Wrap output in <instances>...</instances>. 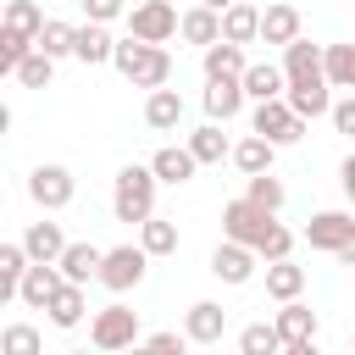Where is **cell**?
I'll use <instances>...</instances> for the list:
<instances>
[{
	"label": "cell",
	"instance_id": "17",
	"mask_svg": "<svg viewBox=\"0 0 355 355\" xmlns=\"http://www.w3.org/2000/svg\"><path fill=\"white\" fill-rule=\"evenodd\" d=\"M283 72H288V83L294 78H322L327 72V50L311 44V39H294V44H283Z\"/></svg>",
	"mask_w": 355,
	"mask_h": 355
},
{
	"label": "cell",
	"instance_id": "34",
	"mask_svg": "<svg viewBox=\"0 0 355 355\" xmlns=\"http://www.w3.org/2000/svg\"><path fill=\"white\" fill-rule=\"evenodd\" d=\"M44 11L33 6V0H6V28H17V33H28V39H39L44 33Z\"/></svg>",
	"mask_w": 355,
	"mask_h": 355
},
{
	"label": "cell",
	"instance_id": "43",
	"mask_svg": "<svg viewBox=\"0 0 355 355\" xmlns=\"http://www.w3.org/2000/svg\"><path fill=\"white\" fill-rule=\"evenodd\" d=\"M144 349H183L189 344V333H150V338H139Z\"/></svg>",
	"mask_w": 355,
	"mask_h": 355
},
{
	"label": "cell",
	"instance_id": "11",
	"mask_svg": "<svg viewBox=\"0 0 355 355\" xmlns=\"http://www.w3.org/2000/svg\"><path fill=\"white\" fill-rule=\"evenodd\" d=\"M255 261H261V255H255L250 244L227 239V233H222V244L211 250V272H216L222 283H250V277H255Z\"/></svg>",
	"mask_w": 355,
	"mask_h": 355
},
{
	"label": "cell",
	"instance_id": "20",
	"mask_svg": "<svg viewBox=\"0 0 355 355\" xmlns=\"http://www.w3.org/2000/svg\"><path fill=\"white\" fill-rule=\"evenodd\" d=\"M189 150L200 155V166H222V161H233V144H227L222 122H200V128L189 133Z\"/></svg>",
	"mask_w": 355,
	"mask_h": 355
},
{
	"label": "cell",
	"instance_id": "22",
	"mask_svg": "<svg viewBox=\"0 0 355 355\" xmlns=\"http://www.w3.org/2000/svg\"><path fill=\"white\" fill-rule=\"evenodd\" d=\"M178 33H183L189 44H200V50H205V44H216V39H222V11H216V6H189Z\"/></svg>",
	"mask_w": 355,
	"mask_h": 355
},
{
	"label": "cell",
	"instance_id": "42",
	"mask_svg": "<svg viewBox=\"0 0 355 355\" xmlns=\"http://www.w3.org/2000/svg\"><path fill=\"white\" fill-rule=\"evenodd\" d=\"M83 11H89V22H116V17H128V0H83Z\"/></svg>",
	"mask_w": 355,
	"mask_h": 355
},
{
	"label": "cell",
	"instance_id": "44",
	"mask_svg": "<svg viewBox=\"0 0 355 355\" xmlns=\"http://www.w3.org/2000/svg\"><path fill=\"white\" fill-rule=\"evenodd\" d=\"M333 128L338 133H355V100H338L333 105Z\"/></svg>",
	"mask_w": 355,
	"mask_h": 355
},
{
	"label": "cell",
	"instance_id": "47",
	"mask_svg": "<svg viewBox=\"0 0 355 355\" xmlns=\"http://www.w3.org/2000/svg\"><path fill=\"white\" fill-rule=\"evenodd\" d=\"M200 6H216V11H227V6H233V0H200Z\"/></svg>",
	"mask_w": 355,
	"mask_h": 355
},
{
	"label": "cell",
	"instance_id": "40",
	"mask_svg": "<svg viewBox=\"0 0 355 355\" xmlns=\"http://www.w3.org/2000/svg\"><path fill=\"white\" fill-rule=\"evenodd\" d=\"M33 44H39V39H28V33H17V28H0V67L17 72V61H22Z\"/></svg>",
	"mask_w": 355,
	"mask_h": 355
},
{
	"label": "cell",
	"instance_id": "18",
	"mask_svg": "<svg viewBox=\"0 0 355 355\" xmlns=\"http://www.w3.org/2000/svg\"><path fill=\"white\" fill-rule=\"evenodd\" d=\"M294 39H300V11L288 0L266 6L261 11V44H294Z\"/></svg>",
	"mask_w": 355,
	"mask_h": 355
},
{
	"label": "cell",
	"instance_id": "28",
	"mask_svg": "<svg viewBox=\"0 0 355 355\" xmlns=\"http://www.w3.org/2000/svg\"><path fill=\"white\" fill-rule=\"evenodd\" d=\"M266 294L283 305V300H300L305 294V266H294L288 255L283 261H266Z\"/></svg>",
	"mask_w": 355,
	"mask_h": 355
},
{
	"label": "cell",
	"instance_id": "26",
	"mask_svg": "<svg viewBox=\"0 0 355 355\" xmlns=\"http://www.w3.org/2000/svg\"><path fill=\"white\" fill-rule=\"evenodd\" d=\"M28 266H33L28 244H0V305L22 294V272H28Z\"/></svg>",
	"mask_w": 355,
	"mask_h": 355
},
{
	"label": "cell",
	"instance_id": "7",
	"mask_svg": "<svg viewBox=\"0 0 355 355\" xmlns=\"http://www.w3.org/2000/svg\"><path fill=\"white\" fill-rule=\"evenodd\" d=\"M72 194H78V178L67 172V166H33L28 172V200L39 205V211H67L72 205Z\"/></svg>",
	"mask_w": 355,
	"mask_h": 355
},
{
	"label": "cell",
	"instance_id": "32",
	"mask_svg": "<svg viewBox=\"0 0 355 355\" xmlns=\"http://www.w3.org/2000/svg\"><path fill=\"white\" fill-rule=\"evenodd\" d=\"M50 78H55V55L33 44V50H28L22 61H17V83H22V89H44Z\"/></svg>",
	"mask_w": 355,
	"mask_h": 355
},
{
	"label": "cell",
	"instance_id": "41",
	"mask_svg": "<svg viewBox=\"0 0 355 355\" xmlns=\"http://www.w3.org/2000/svg\"><path fill=\"white\" fill-rule=\"evenodd\" d=\"M288 250H294V233H288V227L277 222V227H272V233L261 239V250H255V255H261V261H283Z\"/></svg>",
	"mask_w": 355,
	"mask_h": 355
},
{
	"label": "cell",
	"instance_id": "1",
	"mask_svg": "<svg viewBox=\"0 0 355 355\" xmlns=\"http://www.w3.org/2000/svg\"><path fill=\"white\" fill-rule=\"evenodd\" d=\"M116 72L133 83V89H161L166 78H172V55H166V44H150V39H116Z\"/></svg>",
	"mask_w": 355,
	"mask_h": 355
},
{
	"label": "cell",
	"instance_id": "27",
	"mask_svg": "<svg viewBox=\"0 0 355 355\" xmlns=\"http://www.w3.org/2000/svg\"><path fill=\"white\" fill-rule=\"evenodd\" d=\"M100 261H105V250H94V244H67L55 266H61L67 283H89V277H100Z\"/></svg>",
	"mask_w": 355,
	"mask_h": 355
},
{
	"label": "cell",
	"instance_id": "2",
	"mask_svg": "<svg viewBox=\"0 0 355 355\" xmlns=\"http://www.w3.org/2000/svg\"><path fill=\"white\" fill-rule=\"evenodd\" d=\"M155 166H122L116 172V189H111V211H116V222H128V227H139L144 216H155Z\"/></svg>",
	"mask_w": 355,
	"mask_h": 355
},
{
	"label": "cell",
	"instance_id": "14",
	"mask_svg": "<svg viewBox=\"0 0 355 355\" xmlns=\"http://www.w3.org/2000/svg\"><path fill=\"white\" fill-rule=\"evenodd\" d=\"M244 111V78H205V116L233 122Z\"/></svg>",
	"mask_w": 355,
	"mask_h": 355
},
{
	"label": "cell",
	"instance_id": "23",
	"mask_svg": "<svg viewBox=\"0 0 355 355\" xmlns=\"http://www.w3.org/2000/svg\"><path fill=\"white\" fill-rule=\"evenodd\" d=\"M72 55H78L83 67H100V61H111V55H116V39L105 33V22H83V28H78Z\"/></svg>",
	"mask_w": 355,
	"mask_h": 355
},
{
	"label": "cell",
	"instance_id": "48",
	"mask_svg": "<svg viewBox=\"0 0 355 355\" xmlns=\"http://www.w3.org/2000/svg\"><path fill=\"white\" fill-rule=\"evenodd\" d=\"M349 344H355V333H349Z\"/></svg>",
	"mask_w": 355,
	"mask_h": 355
},
{
	"label": "cell",
	"instance_id": "19",
	"mask_svg": "<svg viewBox=\"0 0 355 355\" xmlns=\"http://www.w3.org/2000/svg\"><path fill=\"white\" fill-rule=\"evenodd\" d=\"M144 122L155 128V133H172L178 122H183V94L178 89H150V100H144Z\"/></svg>",
	"mask_w": 355,
	"mask_h": 355
},
{
	"label": "cell",
	"instance_id": "29",
	"mask_svg": "<svg viewBox=\"0 0 355 355\" xmlns=\"http://www.w3.org/2000/svg\"><path fill=\"white\" fill-rule=\"evenodd\" d=\"M272 155H277V144L266 139V133H250V139H239L233 144V166L250 178V172H272Z\"/></svg>",
	"mask_w": 355,
	"mask_h": 355
},
{
	"label": "cell",
	"instance_id": "15",
	"mask_svg": "<svg viewBox=\"0 0 355 355\" xmlns=\"http://www.w3.org/2000/svg\"><path fill=\"white\" fill-rule=\"evenodd\" d=\"M150 166H155V178H161V183H172V189H178V183H189V178L200 172V155H194L189 144H161V150L150 155Z\"/></svg>",
	"mask_w": 355,
	"mask_h": 355
},
{
	"label": "cell",
	"instance_id": "31",
	"mask_svg": "<svg viewBox=\"0 0 355 355\" xmlns=\"http://www.w3.org/2000/svg\"><path fill=\"white\" fill-rule=\"evenodd\" d=\"M44 311H50V322H55V327H78V322H83V311H89V305H83V283H61V288L50 294V305H44Z\"/></svg>",
	"mask_w": 355,
	"mask_h": 355
},
{
	"label": "cell",
	"instance_id": "25",
	"mask_svg": "<svg viewBox=\"0 0 355 355\" xmlns=\"http://www.w3.org/2000/svg\"><path fill=\"white\" fill-rule=\"evenodd\" d=\"M244 94H250V100H277V94H288V72L272 67V61H250V72H244Z\"/></svg>",
	"mask_w": 355,
	"mask_h": 355
},
{
	"label": "cell",
	"instance_id": "39",
	"mask_svg": "<svg viewBox=\"0 0 355 355\" xmlns=\"http://www.w3.org/2000/svg\"><path fill=\"white\" fill-rule=\"evenodd\" d=\"M0 355H39V333H33L28 322H11V327L0 333Z\"/></svg>",
	"mask_w": 355,
	"mask_h": 355
},
{
	"label": "cell",
	"instance_id": "46",
	"mask_svg": "<svg viewBox=\"0 0 355 355\" xmlns=\"http://www.w3.org/2000/svg\"><path fill=\"white\" fill-rule=\"evenodd\" d=\"M338 261H344V266L355 272V244H344V250H338Z\"/></svg>",
	"mask_w": 355,
	"mask_h": 355
},
{
	"label": "cell",
	"instance_id": "38",
	"mask_svg": "<svg viewBox=\"0 0 355 355\" xmlns=\"http://www.w3.org/2000/svg\"><path fill=\"white\" fill-rule=\"evenodd\" d=\"M244 194H250V200H261L266 211H277V205L288 200V194H283V183H277L272 172H250V178H244Z\"/></svg>",
	"mask_w": 355,
	"mask_h": 355
},
{
	"label": "cell",
	"instance_id": "5",
	"mask_svg": "<svg viewBox=\"0 0 355 355\" xmlns=\"http://www.w3.org/2000/svg\"><path fill=\"white\" fill-rule=\"evenodd\" d=\"M178 28H183V17L172 11V0H139V6H128V33H133V39L166 44Z\"/></svg>",
	"mask_w": 355,
	"mask_h": 355
},
{
	"label": "cell",
	"instance_id": "16",
	"mask_svg": "<svg viewBox=\"0 0 355 355\" xmlns=\"http://www.w3.org/2000/svg\"><path fill=\"white\" fill-rule=\"evenodd\" d=\"M61 283H67V277H61V266H55V261H33V266L22 272V294H17V300H22V305H33V311H44V305H50V294H55Z\"/></svg>",
	"mask_w": 355,
	"mask_h": 355
},
{
	"label": "cell",
	"instance_id": "8",
	"mask_svg": "<svg viewBox=\"0 0 355 355\" xmlns=\"http://www.w3.org/2000/svg\"><path fill=\"white\" fill-rule=\"evenodd\" d=\"M89 338H94V349H133V344H139V311H128V305L94 311Z\"/></svg>",
	"mask_w": 355,
	"mask_h": 355
},
{
	"label": "cell",
	"instance_id": "13",
	"mask_svg": "<svg viewBox=\"0 0 355 355\" xmlns=\"http://www.w3.org/2000/svg\"><path fill=\"white\" fill-rule=\"evenodd\" d=\"M183 333H189V344H222V333H227V311H222L216 300H194L189 316H183Z\"/></svg>",
	"mask_w": 355,
	"mask_h": 355
},
{
	"label": "cell",
	"instance_id": "35",
	"mask_svg": "<svg viewBox=\"0 0 355 355\" xmlns=\"http://www.w3.org/2000/svg\"><path fill=\"white\" fill-rule=\"evenodd\" d=\"M239 349H244V355H272V349H283L277 322H250V327L239 333Z\"/></svg>",
	"mask_w": 355,
	"mask_h": 355
},
{
	"label": "cell",
	"instance_id": "45",
	"mask_svg": "<svg viewBox=\"0 0 355 355\" xmlns=\"http://www.w3.org/2000/svg\"><path fill=\"white\" fill-rule=\"evenodd\" d=\"M338 183H344V200L355 205V155H344V166H338Z\"/></svg>",
	"mask_w": 355,
	"mask_h": 355
},
{
	"label": "cell",
	"instance_id": "37",
	"mask_svg": "<svg viewBox=\"0 0 355 355\" xmlns=\"http://www.w3.org/2000/svg\"><path fill=\"white\" fill-rule=\"evenodd\" d=\"M72 44H78V28L50 17V22H44V33H39V50H50V55L61 61V55H72Z\"/></svg>",
	"mask_w": 355,
	"mask_h": 355
},
{
	"label": "cell",
	"instance_id": "24",
	"mask_svg": "<svg viewBox=\"0 0 355 355\" xmlns=\"http://www.w3.org/2000/svg\"><path fill=\"white\" fill-rule=\"evenodd\" d=\"M250 72V61H244V44H233V39H216V44H205V78H244Z\"/></svg>",
	"mask_w": 355,
	"mask_h": 355
},
{
	"label": "cell",
	"instance_id": "12",
	"mask_svg": "<svg viewBox=\"0 0 355 355\" xmlns=\"http://www.w3.org/2000/svg\"><path fill=\"white\" fill-rule=\"evenodd\" d=\"M327 89H333V83H327V72H322V78H294L283 100H288L305 122H316V116H333V94H327Z\"/></svg>",
	"mask_w": 355,
	"mask_h": 355
},
{
	"label": "cell",
	"instance_id": "33",
	"mask_svg": "<svg viewBox=\"0 0 355 355\" xmlns=\"http://www.w3.org/2000/svg\"><path fill=\"white\" fill-rule=\"evenodd\" d=\"M139 244H144L150 255H172V250H178V222H166V216H144V222H139Z\"/></svg>",
	"mask_w": 355,
	"mask_h": 355
},
{
	"label": "cell",
	"instance_id": "6",
	"mask_svg": "<svg viewBox=\"0 0 355 355\" xmlns=\"http://www.w3.org/2000/svg\"><path fill=\"white\" fill-rule=\"evenodd\" d=\"M255 133H266L272 144H300L305 139V116L277 94V100H255V122H250Z\"/></svg>",
	"mask_w": 355,
	"mask_h": 355
},
{
	"label": "cell",
	"instance_id": "10",
	"mask_svg": "<svg viewBox=\"0 0 355 355\" xmlns=\"http://www.w3.org/2000/svg\"><path fill=\"white\" fill-rule=\"evenodd\" d=\"M277 333H283V349L311 355V344H316V311L300 305V300H283V311H277Z\"/></svg>",
	"mask_w": 355,
	"mask_h": 355
},
{
	"label": "cell",
	"instance_id": "30",
	"mask_svg": "<svg viewBox=\"0 0 355 355\" xmlns=\"http://www.w3.org/2000/svg\"><path fill=\"white\" fill-rule=\"evenodd\" d=\"M22 244H28V255H33V261H61L67 233H61V222H28Z\"/></svg>",
	"mask_w": 355,
	"mask_h": 355
},
{
	"label": "cell",
	"instance_id": "21",
	"mask_svg": "<svg viewBox=\"0 0 355 355\" xmlns=\"http://www.w3.org/2000/svg\"><path fill=\"white\" fill-rule=\"evenodd\" d=\"M222 39H233V44H255V39H261V11H255L250 0H233V6L222 11Z\"/></svg>",
	"mask_w": 355,
	"mask_h": 355
},
{
	"label": "cell",
	"instance_id": "36",
	"mask_svg": "<svg viewBox=\"0 0 355 355\" xmlns=\"http://www.w3.org/2000/svg\"><path fill=\"white\" fill-rule=\"evenodd\" d=\"M327 83L355 89V44H327Z\"/></svg>",
	"mask_w": 355,
	"mask_h": 355
},
{
	"label": "cell",
	"instance_id": "9",
	"mask_svg": "<svg viewBox=\"0 0 355 355\" xmlns=\"http://www.w3.org/2000/svg\"><path fill=\"white\" fill-rule=\"evenodd\" d=\"M305 244L322 250V255H338L344 244H355V216L349 211H316L305 222Z\"/></svg>",
	"mask_w": 355,
	"mask_h": 355
},
{
	"label": "cell",
	"instance_id": "4",
	"mask_svg": "<svg viewBox=\"0 0 355 355\" xmlns=\"http://www.w3.org/2000/svg\"><path fill=\"white\" fill-rule=\"evenodd\" d=\"M144 266H150V250H144V244H116V250H105V261H100V283H105L111 294H128V288L144 283Z\"/></svg>",
	"mask_w": 355,
	"mask_h": 355
},
{
	"label": "cell",
	"instance_id": "3",
	"mask_svg": "<svg viewBox=\"0 0 355 355\" xmlns=\"http://www.w3.org/2000/svg\"><path fill=\"white\" fill-rule=\"evenodd\" d=\"M272 227H277V211H266V205L250 200V194H239V200L222 205V233L239 239V244H250V250H261V239H266Z\"/></svg>",
	"mask_w": 355,
	"mask_h": 355
}]
</instances>
